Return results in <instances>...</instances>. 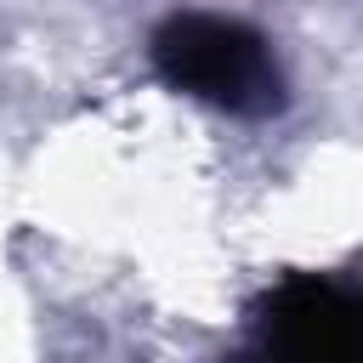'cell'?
<instances>
[{"mask_svg": "<svg viewBox=\"0 0 363 363\" xmlns=\"http://www.w3.org/2000/svg\"><path fill=\"white\" fill-rule=\"evenodd\" d=\"M147 51H153V68L164 85H176L221 113L261 119V113L284 108V68H278L272 45L238 17L176 11L153 28Z\"/></svg>", "mask_w": 363, "mask_h": 363, "instance_id": "cell-1", "label": "cell"}, {"mask_svg": "<svg viewBox=\"0 0 363 363\" xmlns=\"http://www.w3.org/2000/svg\"><path fill=\"white\" fill-rule=\"evenodd\" d=\"M255 340L267 352H284V357H318V363H335V357H352L363 346V306L352 289H340L335 278H318V272H289L284 284H272L255 306Z\"/></svg>", "mask_w": 363, "mask_h": 363, "instance_id": "cell-2", "label": "cell"}]
</instances>
